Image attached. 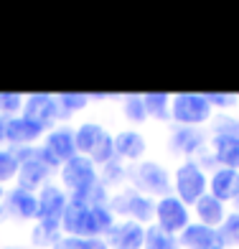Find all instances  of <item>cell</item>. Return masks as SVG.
<instances>
[{
  "label": "cell",
  "instance_id": "obj_1",
  "mask_svg": "<svg viewBox=\"0 0 239 249\" xmlns=\"http://www.w3.org/2000/svg\"><path fill=\"white\" fill-rule=\"evenodd\" d=\"M115 221H112V209L107 203H89L72 196L66 203L61 229L69 236H82V239H99V234H107Z\"/></svg>",
  "mask_w": 239,
  "mask_h": 249
},
{
  "label": "cell",
  "instance_id": "obj_2",
  "mask_svg": "<svg viewBox=\"0 0 239 249\" xmlns=\"http://www.w3.org/2000/svg\"><path fill=\"white\" fill-rule=\"evenodd\" d=\"M13 155L18 160V183H20L18 188H23V191L38 188L54 168L51 158L46 155L43 148H28L26 145V148H16Z\"/></svg>",
  "mask_w": 239,
  "mask_h": 249
},
{
  "label": "cell",
  "instance_id": "obj_3",
  "mask_svg": "<svg viewBox=\"0 0 239 249\" xmlns=\"http://www.w3.org/2000/svg\"><path fill=\"white\" fill-rule=\"evenodd\" d=\"M170 117L184 127H193V124H201L211 117V105L203 94H176L170 99Z\"/></svg>",
  "mask_w": 239,
  "mask_h": 249
},
{
  "label": "cell",
  "instance_id": "obj_4",
  "mask_svg": "<svg viewBox=\"0 0 239 249\" xmlns=\"http://www.w3.org/2000/svg\"><path fill=\"white\" fill-rule=\"evenodd\" d=\"M61 180L72 194H84V191L94 188L99 183L94 163L87 155H74L72 160H66L61 168Z\"/></svg>",
  "mask_w": 239,
  "mask_h": 249
},
{
  "label": "cell",
  "instance_id": "obj_5",
  "mask_svg": "<svg viewBox=\"0 0 239 249\" xmlns=\"http://www.w3.org/2000/svg\"><path fill=\"white\" fill-rule=\"evenodd\" d=\"M112 213H120V216H130L132 221H150L155 216V203L143 196L140 191H125V194L115 196L110 201Z\"/></svg>",
  "mask_w": 239,
  "mask_h": 249
},
{
  "label": "cell",
  "instance_id": "obj_6",
  "mask_svg": "<svg viewBox=\"0 0 239 249\" xmlns=\"http://www.w3.org/2000/svg\"><path fill=\"white\" fill-rule=\"evenodd\" d=\"M206 176H203V171L196 165V163H184L176 171V194L178 198L184 201V203H196L201 196H203V191H206Z\"/></svg>",
  "mask_w": 239,
  "mask_h": 249
},
{
  "label": "cell",
  "instance_id": "obj_7",
  "mask_svg": "<svg viewBox=\"0 0 239 249\" xmlns=\"http://www.w3.org/2000/svg\"><path fill=\"white\" fill-rule=\"evenodd\" d=\"M155 216H158V226L168 234H176V231L184 234V229L188 226V209L178 196H163L155 203Z\"/></svg>",
  "mask_w": 239,
  "mask_h": 249
},
{
  "label": "cell",
  "instance_id": "obj_8",
  "mask_svg": "<svg viewBox=\"0 0 239 249\" xmlns=\"http://www.w3.org/2000/svg\"><path fill=\"white\" fill-rule=\"evenodd\" d=\"M66 203H69V198H66L64 191H59V186H43L38 194V224L61 229Z\"/></svg>",
  "mask_w": 239,
  "mask_h": 249
},
{
  "label": "cell",
  "instance_id": "obj_9",
  "mask_svg": "<svg viewBox=\"0 0 239 249\" xmlns=\"http://www.w3.org/2000/svg\"><path fill=\"white\" fill-rule=\"evenodd\" d=\"M130 178L138 186V191H145V194L168 196V191H170V178L165 173V168H161L158 163H140L130 173Z\"/></svg>",
  "mask_w": 239,
  "mask_h": 249
},
{
  "label": "cell",
  "instance_id": "obj_10",
  "mask_svg": "<svg viewBox=\"0 0 239 249\" xmlns=\"http://www.w3.org/2000/svg\"><path fill=\"white\" fill-rule=\"evenodd\" d=\"M23 117L41 124V127H49L51 122H56L61 117L59 102H56V97H51V94H28L26 102H23Z\"/></svg>",
  "mask_w": 239,
  "mask_h": 249
},
{
  "label": "cell",
  "instance_id": "obj_11",
  "mask_svg": "<svg viewBox=\"0 0 239 249\" xmlns=\"http://www.w3.org/2000/svg\"><path fill=\"white\" fill-rule=\"evenodd\" d=\"M181 244L188 249H224V236L219 229L214 226H203V224H188L184 234H181Z\"/></svg>",
  "mask_w": 239,
  "mask_h": 249
},
{
  "label": "cell",
  "instance_id": "obj_12",
  "mask_svg": "<svg viewBox=\"0 0 239 249\" xmlns=\"http://www.w3.org/2000/svg\"><path fill=\"white\" fill-rule=\"evenodd\" d=\"M105 236H107L105 239L107 247H112V249H140V247H145V229L138 221L115 224Z\"/></svg>",
  "mask_w": 239,
  "mask_h": 249
},
{
  "label": "cell",
  "instance_id": "obj_13",
  "mask_svg": "<svg viewBox=\"0 0 239 249\" xmlns=\"http://www.w3.org/2000/svg\"><path fill=\"white\" fill-rule=\"evenodd\" d=\"M43 150H46V155L51 158V163H54V165L72 160V158L76 155V140H74V132H72V130H66V127L49 132L46 142H43Z\"/></svg>",
  "mask_w": 239,
  "mask_h": 249
},
{
  "label": "cell",
  "instance_id": "obj_14",
  "mask_svg": "<svg viewBox=\"0 0 239 249\" xmlns=\"http://www.w3.org/2000/svg\"><path fill=\"white\" fill-rule=\"evenodd\" d=\"M43 130L46 127H41V124L31 122L26 117H8V122H5V140L18 145V148H26V142L38 140L43 135Z\"/></svg>",
  "mask_w": 239,
  "mask_h": 249
},
{
  "label": "cell",
  "instance_id": "obj_15",
  "mask_svg": "<svg viewBox=\"0 0 239 249\" xmlns=\"http://www.w3.org/2000/svg\"><path fill=\"white\" fill-rule=\"evenodd\" d=\"M209 188H211V196L219 198L221 203L229 198H237L239 196V171H232V168L216 171L209 180Z\"/></svg>",
  "mask_w": 239,
  "mask_h": 249
},
{
  "label": "cell",
  "instance_id": "obj_16",
  "mask_svg": "<svg viewBox=\"0 0 239 249\" xmlns=\"http://www.w3.org/2000/svg\"><path fill=\"white\" fill-rule=\"evenodd\" d=\"M8 213L10 216H18V219H33L38 216V198L31 194V191H23V188H13L8 194Z\"/></svg>",
  "mask_w": 239,
  "mask_h": 249
},
{
  "label": "cell",
  "instance_id": "obj_17",
  "mask_svg": "<svg viewBox=\"0 0 239 249\" xmlns=\"http://www.w3.org/2000/svg\"><path fill=\"white\" fill-rule=\"evenodd\" d=\"M211 148H214V158H216L221 165L232 168V171H237V168H239V140H237V138L214 135Z\"/></svg>",
  "mask_w": 239,
  "mask_h": 249
},
{
  "label": "cell",
  "instance_id": "obj_18",
  "mask_svg": "<svg viewBox=\"0 0 239 249\" xmlns=\"http://www.w3.org/2000/svg\"><path fill=\"white\" fill-rule=\"evenodd\" d=\"M196 213L203 226H216L226 219V211H224V203L219 198H214L211 194H203L196 201Z\"/></svg>",
  "mask_w": 239,
  "mask_h": 249
},
{
  "label": "cell",
  "instance_id": "obj_19",
  "mask_svg": "<svg viewBox=\"0 0 239 249\" xmlns=\"http://www.w3.org/2000/svg\"><path fill=\"white\" fill-rule=\"evenodd\" d=\"M145 153V140H143V135L138 132H120L117 138H115V155L117 158H128V160H135V158H140Z\"/></svg>",
  "mask_w": 239,
  "mask_h": 249
},
{
  "label": "cell",
  "instance_id": "obj_20",
  "mask_svg": "<svg viewBox=\"0 0 239 249\" xmlns=\"http://www.w3.org/2000/svg\"><path fill=\"white\" fill-rule=\"evenodd\" d=\"M102 135H105V130L99 127V124H94V122H84L82 127H79L76 132H74V140H76V153L79 155H87L89 158V153H92L94 148H97V142L102 140Z\"/></svg>",
  "mask_w": 239,
  "mask_h": 249
},
{
  "label": "cell",
  "instance_id": "obj_21",
  "mask_svg": "<svg viewBox=\"0 0 239 249\" xmlns=\"http://www.w3.org/2000/svg\"><path fill=\"white\" fill-rule=\"evenodd\" d=\"M170 142H173V150L176 153H196L201 145H203V135L196 130V127H178L173 132V138H170Z\"/></svg>",
  "mask_w": 239,
  "mask_h": 249
},
{
  "label": "cell",
  "instance_id": "obj_22",
  "mask_svg": "<svg viewBox=\"0 0 239 249\" xmlns=\"http://www.w3.org/2000/svg\"><path fill=\"white\" fill-rule=\"evenodd\" d=\"M143 105H145L147 117H155V120H168L170 117V97L168 94H158V92L143 94Z\"/></svg>",
  "mask_w": 239,
  "mask_h": 249
},
{
  "label": "cell",
  "instance_id": "obj_23",
  "mask_svg": "<svg viewBox=\"0 0 239 249\" xmlns=\"http://www.w3.org/2000/svg\"><path fill=\"white\" fill-rule=\"evenodd\" d=\"M145 249H178V242L173 239V234L163 231L161 226H150L145 231Z\"/></svg>",
  "mask_w": 239,
  "mask_h": 249
},
{
  "label": "cell",
  "instance_id": "obj_24",
  "mask_svg": "<svg viewBox=\"0 0 239 249\" xmlns=\"http://www.w3.org/2000/svg\"><path fill=\"white\" fill-rule=\"evenodd\" d=\"M51 249H110L105 239H82V236H61Z\"/></svg>",
  "mask_w": 239,
  "mask_h": 249
},
{
  "label": "cell",
  "instance_id": "obj_25",
  "mask_svg": "<svg viewBox=\"0 0 239 249\" xmlns=\"http://www.w3.org/2000/svg\"><path fill=\"white\" fill-rule=\"evenodd\" d=\"M112 158H115V138H110V135L105 132V135H102V140L97 142V148L89 153V160L99 163V165H107Z\"/></svg>",
  "mask_w": 239,
  "mask_h": 249
},
{
  "label": "cell",
  "instance_id": "obj_26",
  "mask_svg": "<svg viewBox=\"0 0 239 249\" xmlns=\"http://www.w3.org/2000/svg\"><path fill=\"white\" fill-rule=\"evenodd\" d=\"M56 102H59L61 117L66 120V117L72 115V112L84 109V107H87V102H89V97H87V94H72V92H64V94L56 97Z\"/></svg>",
  "mask_w": 239,
  "mask_h": 249
},
{
  "label": "cell",
  "instance_id": "obj_27",
  "mask_svg": "<svg viewBox=\"0 0 239 249\" xmlns=\"http://www.w3.org/2000/svg\"><path fill=\"white\" fill-rule=\"evenodd\" d=\"M122 109H125V117L132 120V122H143V120L147 117V112H145V105H143V97H140V94H128V97H125Z\"/></svg>",
  "mask_w": 239,
  "mask_h": 249
},
{
  "label": "cell",
  "instance_id": "obj_28",
  "mask_svg": "<svg viewBox=\"0 0 239 249\" xmlns=\"http://www.w3.org/2000/svg\"><path fill=\"white\" fill-rule=\"evenodd\" d=\"M59 229L56 226H46V224H38L36 229H33V244L36 247H54L59 242Z\"/></svg>",
  "mask_w": 239,
  "mask_h": 249
},
{
  "label": "cell",
  "instance_id": "obj_29",
  "mask_svg": "<svg viewBox=\"0 0 239 249\" xmlns=\"http://www.w3.org/2000/svg\"><path fill=\"white\" fill-rule=\"evenodd\" d=\"M221 236L226 244H239V211L229 213L224 221H221Z\"/></svg>",
  "mask_w": 239,
  "mask_h": 249
},
{
  "label": "cell",
  "instance_id": "obj_30",
  "mask_svg": "<svg viewBox=\"0 0 239 249\" xmlns=\"http://www.w3.org/2000/svg\"><path fill=\"white\" fill-rule=\"evenodd\" d=\"M23 97L16 94V92H0V115L3 117H10L13 112H18L20 107H23Z\"/></svg>",
  "mask_w": 239,
  "mask_h": 249
},
{
  "label": "cell",
  "instance_id": "obj_31",
  "mask_svg": "<svg viewBox=\"0 0 239 249\" xmlns=\"http://www.w3.org/2000/svg\"><path fill=\"white\" fill-rule=\"evenodd\" d=\"M18 173V160L13 153L8 150H0V183H5V180H10Z\"/></svg>",
  "mask_w": 239,
  "mask_h": 249
},
{
  "label": "cell",
  "instance_id": "obj_32",
  "mask_svg": "<svg viewBox=\"0 0 239 249\" xmlns=\"http://www.w3.org/2000/svg\"><path fill=\"white\" fill-rule=\"evenodd\" d=\"M214 130H216V135H226V138H237L239 140V120H234V117H216V122H214Z\"/></svg>",
  "mask_w": 239,
  "mask_h": 249
},
{
  "label": "cell",
  "instance_id": "obj_33",
  "mask_svg": "<svg viewBox=\"0 0 239 249\" xmlns=\"http://www.w3.org/2000/svg\"><path fill=\"white\" fill-rule=\"evenodd\" d=\"M122 176H125L122 163H120V158L115 155V158H112V160L105 165V180H107V183H112V180H122Z\"/></svg>",
  "mask_w": 239,
  "mask_h": 249
},
{
  "label": "cell",
  "instance_id": "obj_34",
  "mask_svg": "<svg viewBox=\"0 0 239 249\" xmlns=\"http://www.w3.org/2000/svg\"><path fill=\"white\" fill-rule=\"evenodd\" d=\"M203 97H206V102H209V105L214 107H232L234 105V102H237V97L234 94H216V92H209V94H203Z\"/></svg>",
  "mask_w": 239,
  "mask_h": 249
},
{
  "label": "cell",
  "instance_id": "obj_35",
  "mask_svg": "<svg viewBox=\"0 0 239 249\" xmlns=\"http://www.w3.org/2000/svg\"><path fill=\"white\" fill-rule=\"evenodd\" d=\"M5 122H8V117H3V115H0V142L5 140Z\"/></svg>",
  "mask_w": 239,
  "mask_h": 249
},
{
  "label": "cell",
  "instance_id": "obj_36",
  "mask_svg": "<svg viewBox=\"0 0 239 249\" xmlns=\"http://www.w3.org/2000/svg\"><path fill=\"white\" fill-rule=\"evenodd\" d=\"M234 206H237V211H239V196L234 198Z\"/></svg>",
  "mask_w": 239,
  "mask_h": 249
},
{
  "label": "cell",
  "instance_id": "obj_37",
  "mask_svg": "<svg viewBox=\"0 0 239 249\" xmlns=\"http://www.w3.org/2000/svg\"><path fill=\"white\" fill-rule=\"evenodd\" d=\"M0 201H3V186H0Z\"/></svg>",
  "mask_w": 239,
  "mask_h": 249
},
{
  "label": "cell",
  "instance_id": "obj_38",
  "mask_svg": "<svg viewBox=\"0 0 239 249\" xmlns=\"http://www.w3.org/2000/svg\"><path fill=\"white\" fill-rule=\"evenodd\" d=\"M8 249H16V247H8Z\"/></svg>",
  "mask_w": 239,
  "mask_h": 249
}]
</instances>
